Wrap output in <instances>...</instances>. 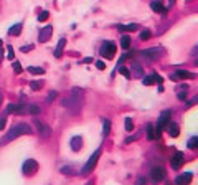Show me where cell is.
<instances>
[{"label": "cell", "mask_w": 198, "mask_h": 185, "mask_svg": "<svg viewBox=\"0 0 198 185\" xmlns=\"http://www.w3.org/2000/svg\"><path fill=\"white\" fill-rule=\"evenodd\" d=\"M83 99H84L83 89L73 88L71 93H69V96L63 99V106H65L68 111H71L73 114H76V113H79L81 107H83Z\"/></svg>", "instance_id": "cell-1"}, {"label": "cell", "mask_w": 198, "mask_h": 185, "mask_svg": "<svg viewBox=\"0 0 198 185\" xmlns=\"http://www.w3.org/2000/svg\"><path fill=\"white\" fill-rule=\"evenodd\" d=\"M25 134H31V127L28 124H17V126H13L12 129H10L8 132H7V136L5 137H2V141H0V144H7V142H12V141H15L17 137H20V136H25Z\"/></svg>", "instance_id": "cell-2"}, {"label": "cell", "mask_w": 198, "mask_h": 185, "mask_svg": "<svg viewBox=\"0 0 198 185\" xmlns=\"http://www.w3.org/2000/svg\"><path fill=\"white\" fill-rule=\"evenodd\" d=\"M170 117H172V111H164V113L160 114V117H158V123L157 126L154 127V131H155V137H160V134H162V131H164L165 127H167V124L170 123Z\"/></svg>", "instance_id": "cell-3"}, {"label": "cell", "mask_w": 198, "mask_h": 185, "mask_svg": "<svg viewBox=\"0 0 198 185\" xmlns=\"http://www.w3.org/2000/svg\"><path fill=\"white\" fill-rule=\"evenodd\" d=\"M164 55V48L160 46H154V48H147V50L140 51L139 56H142L144 60H148V61H154V60H158V58Z\"/></svg>", "instance_id": "cell-4"}, {"label": "cell", "mask_w": 198, "mask_h": 185, "mask_svg": "<svg viewBox=\"0 0 198 185\" xmlns=\"http://www.w3.org/2000/svg\"><path fill=\"white\" fill-rule=\"evenodd\" d=\"M99 157H101V151L97 149V151H96L93 155L89 157V160L86 162V165H84L83 169H81V174H84V175H86V174L93 172V169L96 167V164H97V159H99Z\"/></svg>", "instance_id": "cell-5"}, {"label": "cell", "mask_w": 198, "mask_h": 185, "mask_svg": "<svg viewBox=\"0 0 198 185\" xmlns=\"http://www.w3.org/2000/svg\"><path fill=\"white\" fill-rule=\"evenodd\" d=\"M114 53H116V45L111 43V41H106L101 46V55L106 60H112V58H114Z\"/></svg>", "instance_id": "cell-6"}, {"label": "cell", "mask_w": 198, "mask_h": 185, "mask_svg": "<svg viewBox=\"0 0 198 185\" xmlns=\"http://www.w3.org/2000/svg\"><path fill=\"white\" fill-rule=\"evenodd\" d=\"M22 170H23L25 175H31V174H35V172L38 170V164H37V160H33V159H27V160H25V164H23V167H22Z\"/></svg>", "instance_id": "cell-7"}, {"label": "cell", "mask_w": 198, "mask_h": 185, "mask_svg": "<svg viewBox=\"0 0 198 185\" xmlns=\"http://www.w3.org/2000/svg\"><path fill=\"white\" fill-rule=\"evenodd\" d=\"M35 126H37L38 134H40L41 139H50V136H51V127H50V126L40 123V121H35Z\"/></svg>", "instance_id": "cell-8"}, {"label": "cell", "mask_w": 198, "mask_h": 185, "mask_svg": "<svg viewBox=\"0 0 198 185\" xmlns=\"http://www.w3.org/2000/svg\"><path fill=\"white\" fill-rule=\"evenodd\" d=\"M170 78L173 81H180V79H192V78H195V75L190 73V71H185V69H177Z\"/></svg>", "instance_id": "cell-9"}, {"label": "cell", "mask_w": 198, "mask_h": 185, "mask_svg": "<svg viewBox=\"0 0 198 185\" xmlns=\"http://www.w3.org/2000/svg\"><path fill=\"white\" fill-rule=\"evenodd\" d=\"M150 177H152V180H154L155 183H158V182H162V180L165 179V170L162 169V167H154L152 172H150Z\"/></svg>", "instance_id": "cell-10"}, {"label": "cell", "mask_w": 198, "mask_h": 185, "mask_svg": "<svg viewBox=\"0 0 198 185\" xmlns=\"http://www.w3.org/2000/svg\"><path fill=\"white\" fill-rule=\"evenodd\" d=\"M183 160H185V159H183V154H182V152H177V154L170 159V165H172V169H173V170H178L180 167L183 165Z\"/></svg>", "instance_id": "cell-11"}, {"label": "cell", "mask_w": 198, "mask_h": 185, "mask_svg": "<svg viewBox=\"0 0 198 185\" xmlns=\"http://www.w3.org/2000/svg\"><path fill=\"white\" fill-rule=\"evenodd\" d=\"M51 33H53V27H43V28L40 30V35H38V40L41 41V43H45V41H48L50 40V37H51Z\"/></svg>", "instance_id": "cell-12"}, {"label": "cell", "mask_w": 198, "mask_h": 185, "mask_svg": "<svg viewBox=\"0 0 198 185\" xmlns=\"http://www.w3.org/2000/svg\"><path fill=\"white\" fill-rule=\"evenodd\" d=\"M192 179H193L192 174H190V172H185V174H182V175H178V177L175 179V185H190Z\"/></svg>", "instance_id": "cell-13"}, {"label": "cell", "mask_w": 198, "mask_h": 185, "mask_svg": "<svg viewBox=\"0 0 198 185\" xmlns=\"http://www.w3.org/2000/svg\"><path fill=\"white\" fill-rule=\"evenodd\" d=\"M8 113H13V114H23L27 113V106H22V104H8L7 106V114Z\"/></svg>", "instance_id": "cell-14"}, {"label": "cell", "mask_w": 198, "mask_h": 185, "mask_svg": "<svg viewBox=\"0 0 198 185\" xmlns=\"http://www.w3.org/2000/svg\"><path fill=\"white\" fill-rule=\"evenodd\" d=\"M69 145H71V149L74 152H78L81 147H83V139H81L79 136H74V137L71 139V142H69Z\"/></svg>", "instance_id": "cell-15"}, {"label": "cell", "mask_w": 198, "mask_h": 185, "mask_svg": "<svg viewBox=\"0 0 198 185\" xmlns=\"http://www.w3.org/2000/svg\"><path fill=\"white\" fill-rule=\"evenodd\" d=\"M150 8L154 10V12H157V13H162V15H165V13H167V8H165V7L160 3V0H158V2H157V0H155V2H152V3H150Z\"/></svg>", "instance_id": "cell-16"}, {"label": "cell", "mask_w": 198, "mask_h": 185, "mask_svg": "<svg viewBox=\"0 0 198 185\" xmlns=\"http://www.w3.org/2000/svg\"><path fill=\"white\" fill-rule=\"evenodd\" d=\"M167 131H168V134H170L172 137H178V134H180V127H178V124H175V123H168L167 124Z\"/></svg>", "instance_id": "cell-17"}, {"label": "cell", "mask_w": 198, "mask_h": 185, "mask_svg": "<svg viewBox=\"0 0 198 185\" xmlns=\"http://www.w3.org/2000/svg\"><path fill=\"white\" fill-rule=\"evenodd\" d=\"M65 45H66V38H61V40L58 41V45H56V48H55V56H56V58H59V56L63 55Z\"/></svg>", "instance_id": "cell-18"}, {"label": "cell", "mask_w": 198, "mask_h": 185, "mask_svg": "<svg viewBox=\"0 0 198 185\" xmlns=\"http://www.w3.org/2000/svg\"><path fill=\"white\" fill-rule=\"evenodd\" d=\"M119 30H121V31H137V30H139V25H137V23H129V25H119Z\"/></svg>", "instance_id": "cell-19"}, {"label": "cell", "mask_w": 198, "mask_h": 185, "mask_svg": "<svg viewBox=\"0 0 198 185\" xmlns=\"http://www.w3.org/2000/svg\"><path fill=\"white\" fill-rule=\"evenodd\" d=\"M187 89H188V85H182V86L178 88V94H177V97H178L180 101H183V99L187 97V93H185Z\"/></svg>", "instance_id": "cell-20"}, {"label": "cell", "mask_w": 198, "mask_h": 185, "mask_svg": "<svg viewBox=\"0 0 198 185\" xmlns=\"http://www.w3.org/2000/svg\"><path fill=\"white\" fill-rule=\"evenodd\" d=\"M145 134H147V139H148V141L155 139V131H154V126H152V124H147V126H145Z\"/></svg>", "instance_id": "cell-21"}, {"label": "cell", "mask_w": 198, "mask_h": 185, "mask_svg": "<svg viewBox=\"0 0 198 185\" xmlns=\"http://www.w3.org/2000/svg\"><path fill=\"white\" fill-rule=\"evenodd\" d=\"M8 33H10V35H13V37L20 35V33H22V23H15V25H13L12 28L8 30Z\"/></svg>", "instance_id": "cell-22"}, {"label": "cell", "mask_w": 198, "mask_h": 185, "mask_svg": "<svg viewBox=\"0 0 198 185\" xmlns=\"http://www.w3.org/2000/svg\"><path fill=\"white\" fill-rule=\"evenodd\" d=\"M121 46L124 48V50H127V48L130 46V37H129V35H122V38H121Z\"/></svg>", "instance_id": "cell-23"}, {"label": "cell", "mask_w": 198, "mask_h": 185, "mask_svg": "<svg viewBox=\"0 0 198 185\" xmlns=\"http://www.w3.org/2000/svg\"><path fill=\"white\" fill-rule=\"evenodd\" d=\"M117 71H119V73H121V75H122V76H126V78H127V79H129V78H130V71H129V69H127V68H126V66H122V65H117Z\"/></svg>", "instance_id": "cell-24"}, {"label": "cell", "mask_w": 198, "mask_h": 185, "mask_svg": "<svg viewBox=\"0 0 198 185\" xmlns=\"http://www.w3.org/2000/svg\"><path fill=\"white\" fill-rule=\"evenodd\" d=\"M109 132H111V123L107 119H104V123H102V134L109 136Z\"/></svg>", "instance_id": "cell-25"}, {"label": "cell", "mask_w": 198, "mask_h": 185, "mask_svg": "<svg viewBox=\"0 0 198 185\" xmlns=\"http://www.w3.org/2000/svg\"><path fill=\"white\" fill-rule=\"evenodd\" d=\"M28 71H30L31 75H43L45 69L43 68H37V66H28Z\"/></svg>", "instance_id": "cell-26"}, {"label": "cell", "mask_w": 198, "mask_h": 185, "mask_svg": "<svg viewBox=\"0 0 198 185\" xmlns=\"http://www.w3.org/2000/svg\"><path fill=\"white\" fill-rule=\"evenodd\" d=\"M188 147L193 149V151H195V149H198V136H195V137H192V139L188 141Z\"/></svg>", "instance_id": "cell-27"}, {"label": "cell", "mask_w": 198, "mask_h": 185, "mask_svg": "<svg viewBox=\"0 0 198 185\" xmlns=\"http://www.w3.org/2000/svg\"><path fill=\"white\" fill-rule=\"evenodd\" d=\"M142 83H144V86H152L155 83V79H154V75L152 76H145V78L142 79Z\"/></svg>", "instance_id": "cell-28"}, {"label": "cell", "mask_w": 198, "mask_h": 185, "mask_svg": "<svg viewBox=\"0 0 198 185\" xmlns=\"http://www.w3.org/2000/svg\"><path fill=\"white\" fill-rule=\"evenodd\" d=\"M27 113H30V114H40V107L38 106H27Z\"/></svg>", "instance_id": "cell-29"}, {"label": "cell", "mask_w": 198, "mask_h": 185, "mask_svg": "<svg viewBox=\"0 0 198 185\" xmlns=\"http://www.w3.org/2000/svg\"><path fill=\"white\" fill-rule=\"evenodd\" d=\"M41 86H43V83H41V81H31V83H30V88L33 89V91L41 89Z\"/></svg>", "instance_id": "cell-30"}, {"label": "cell", "mask_w": 198, "mask_h": 185, "mask_svg": "<svg viewBox=\"0 0 198 185\" xmlns=\"http://www.w3.org/2000/svg\"><path fill=\"white\" fill-rule=\"evenodd\" d=\"M132 68H134V75H136V76H139V78H140V76H142V66H140V65H137V63H136V65H132Z\"/></svg>", "instance_id": "cell-31"}, {"label": "cell", "mask_w": 198, "mask_h": 185, "mask_svg": "<svg viewBox=\"0 0 198 185\" xmlns=\"http://www.w3.org/2000/svg\"><path fill=\"white\" fill-rule=\"evenodd\" d=\"M132 129H134V123H132L130 117H127V119H126V131L127 132H132Z\"/></svg>", "instance_id": "cell-32"}, {"label": "cell", "mask_w": 198, "mask_h": 185, "mask_svg": "<svg viewBox=\"0 0 198 185\" xmlns=\"http://www.w3.org/2000/svg\"><path fill=\"white\" fill-rule=\"evenodd\" d=\"M150 35H152L150 30H142V31H140V40H148Z\"/></svg>", "instance_id": "cell-33"}, {"label": "cell", "mask_w": 198, "mask_h": 185, "mask_svg": "<svg viewBox=\"0 0 198 185\" xmlns=\"http://www.w3.org/2000/svg\"><path fill=\"white\" fill-rule=\"evenodd\" d=\"M56 96H58V93H56V91H50L48 97H46V103H48V104H50V103H53V101L56 99Z\"/></svg>", "instance_id": "cell-34"}, {"label": "cell", "mask_w": 198, "mask_h": 185, "mask_svg": "<svg viewBox=\"0 0 198 185\" xmlns=\"http://www.w3.org/2000/svg\"><path fill=\"white\" fill-rule=\"evenodd\" d=\"M48 17H50V13L46 12V10H45V12H41L40 15H38V22H46Z\"/></svg>", "instance_id": "cell-35"}, {"label": "cell", "mask_w": 198, "mask_h": 185, "mask_svg": "<svg viewBox=\"0 0 198 185\" xmlns=\"http://www.w3.org/2000/svg\"><path fill=\"white\" fill-rule=\"evenodd\" d=\"M5 124H7V114H2L0 116V131L5 129Z\"/></svg>", "instance_id": "cell-36"}, {"label": "cell", "mask_w": 198, "mask_h": 185, "mask_svg": "<svg viewBox=\"0 0 198 185\" xmlns=\"http://www.w3.org/2000/svg\"><path fill=\"white\" fill-rule=\"evenodd\" d=\"M13 71L18 75V73H22V65H20L18 61H13Z\"/></svg>", "instance_id": "cell-37"}, {"label": "cell", "mask_w": 198, "mask_h": 185, "mask_svg": "<svg viewBox=\"0 0 198 185\" xmlns=\"http://www.w3.org/2000/svg\"><path fill=\"white\" fill-rule=\"evenodd\" d=\"M7 56H8L10 60H13V56H15V53H13V48L10 46V45L7 46Z\"/></svg>", "instance_id": "cell-38"}, {"label": "cell", "mask_w": 198, "mask_h": 185, "mask_svg": "<svg viewBox=\"0 0 198 185\" xmlns=\"http://www.w3.org/2000/svg\"><path fill=\"white\" fill-rule=\"evenodd\" d=\"M61 172L65 174V175H71V174L74 172V170L71 169V167H61Z\"/></svg>", "instance_id": "cell-39"}, {"label": "cell", "mask_w": 198, "mask_h": 185, "mask_svg": "<svg viewBox=\"0 0 198 185\" xmlns=\"http://www.w3.org/2000/svg\"><path fill=\"white\" fill-rule=\"evenodd\" d=\"M136 185H147V179H145V177H139L137 182H136Z\"/></svg>", "instance_id": "cell-40"}, {"label": "cell", "mask_w": 198, "mask_h": 185, "mask_svg": "<svg viewBox=\"0 0 198 185\" xmlns=\"http://www.w3.org/2000/svg\"><path fill=\"white\" fill-rule=\"evenodd\" d=\"M31 50H33V45H28V46H22V48H20L22 53H27V51H31Z\"/></svg>", "instance_id": "cell-41"}, {"label": "cell", "mask_w": 198, "mask_h": 185, "mask_svg": "<svg viewBox=\"0 0 198 185\" xmlns=\"http://www.w3.org/2000/svg\"><path fill=\"white\" fill-rule=\"evenodd\" d=\"M154 79H155V83H157V85H162V83H164V78H162L160 75H154Z\"/></svg>", "instance_id": "cell-42"}, {"label": "cell", "mask_w": 198, "mask_h": 185, "mask_svg": "<svg viewBox=\"0 0 198 185\" xmlns=\"http://www.w3.org/2000/svg\"><path fill=\"white\" fill-rule=\"evenodd\" d=\"M196 103H198V96H195L192 101H188V103H187V106H193V104H196Z\"/></svg>", "instance_id": "cell-43"}, {"label": "cell", "mask_w": 198, "mask_h": 185, "mask_svg": "<svg viewBox=\"0 0 198 185\" xmlns=\"http://www.w3.org/2000/svg\"><path fill=\"white\" fill-rule=\"evenodd\" d=\"M96 66H97V69H104L106 68L104 61H96Z\"/></svg>", "instance_id": "cell-44"}, {"label": "cell", "mask_w": 198, "mask_h": 185, "mask_svg": "<svg viewBox=\"0 0 198 185\" xmlns=\"http://www.w3.org/2000/svg\"><path fill=\"white\" fill-rule=\"evenodd\" d=\"M175 2H177V0H168V5H170V7H172V5H173V3H175Z\"/></svg>", "instance_id": "cell-45"}, {"label": "cell", "mask_w": 198, "mask_h": 185, "mask_svg": "<svg viewBox=\"0 0 198 185\" xmlns=\"http://www.w3.org/2000/svg\"><path fill=\"white\" fill-rule=\"evenodd\" d=\"M2 101H3V96H2V93H0V106H2Z\"/></svg>", "instance_id": "cell-46"}, {"label": "cell", "mask_w": 198, "mask_h": 185, "mask_svg": "<svg viewBox=\"0 0 198 185\" xmlns=\"http://www.w3.org/2000/svg\"><path fill=\"white\" fill-rule=\"evenodd\" d=\"M2 60H3V55H2V53H0V63H2Z\"/></svg>", "instance_id": "cell-47"}, {"label": "cell", "mask_w": 198, "mask_h": 185, "mask_svg": "<svg viewBox=\"0 0 198 185\" xmlns=\"http://www.w3.org/2000/svg\"><path fill=\"white\" fill-rule=\"evenodd\" d=\"M193 51H198V46H196V48H195V50H193Z\"/></svg>", "instance_id": "cell-48"}, {"label": "cell", "mask_w": 198, "mask_h": 185, "mask_svg": "<svg viewBox=\"0 0 198 185\" xmlns=\"http://www.w3.org/2000/svg\"><path fill=\"white\" fill-rule=\"evenodd\" d=\"M0 46H2V40H0Z\"/></svg>", "instance_id": "cell-49"}, {"label": "cell", "mask_w": 198, "mask_h": 185, "mask_svg": "<svg viewBox=\"0 0 198 185\" xmlns=\"http://www.w3.org/2000/svg\"><path fill=\"white\" fill-rule=\"evenodd\" d=\"M196 66H198V60H196Z\"/></svg>", "instance_id": "cell-50"}]
</instances>
